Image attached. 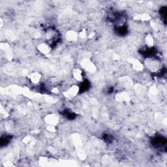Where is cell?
<instances>
[{"label": "cell", "instance_id": "7", "mask_svg": "<svg viewBox=\"0 0 167 167\" xmlns=\"http://www.w3.org/2000/svg\"><path fill=\"white\" fill-rule=\"evenodd\" d=\"M73 76L74 78L78 81L82 82L84 80V73L83 71L79 68H76L73 71Z\"/></svg>", "mask_w": 167, "mask_h": 167}, {"label": "cell", "instance_id": "6", "mask_svg": "<svg viewBox=\"0 0 167 167\" xmlns=\"http://www.w3.org/2000/svg\"><path fill=\"white\" fill-rule=\"evenodd\" d=\"M46 122L48 125L56 126L59 122V118L55 114H49L46 118Z\"/></svg>", "mask_w": 167, "mask_h": 167}, {"label": "cell", "instance_id": "12", "mask_svg": "<svg viewBox=\"0 0 167 167\" xmlns=\"http://www.w3.org/2000/svg\"><path fill=\"white\" fill-rule=\"evenodd\" d=\"M82 82V84L79 86L80 91H85L88 90L90 88V82L88 81H86V80H83Z\"/></svg>", "mask_w": 167, "mask_h": 167}, {"label": "cell", "instance_id": "8", "mask_svg": "<svg viewBox=\"0 0 167 167\" xmlns=\"http://www.w3.org/2000/svg\"><path fill=\"white\" fill-rule=\"evenodd\" d=\"M65 37H66V39H67V41L73 42V41H77L79 36H78V34L76 33L75 31H69L67 32Z\"/></svg>", "mask_w": 167, "mask_h": 167}, {"label": "cell", "instance_id": "11", "mask_svg": "<svg viewBox=\"0 0 167 167\" xmlns=\"http://www.w3.org/2000/svg\"><path fill=\"white\" fill-rule=\"evenodd\" d=\"M166 142L165 139H164L163 137H156L155 139L153 140V144L155 146H162L163 145H164Z\"/></svg>", "mask_w": 167, "mask_h": 167}, {"label": "cell", "instance_id": "13", "mask_svg": "<svg viewBox=\"0 0 167 167\" xmlns=\"http://www.w3.org/2000/svg\"><path fill=\"white\" fill-rule=\"evenodd\" d=\"M47 130L51 132V133H54V132H55L56 131H57V129H56V126H54V125H47Z\"/></svg>", "mask_w": 167, "mask_h": 167}, {"label": "cell", "instance_id": "4", "mask_svg": "<svg viewBox=\"0 0 167 167\" xmlns=\"http://www.w3.org/2000/svg\"><path fill=\"white\" fill-rule=\"evenodd\" d=\"M41 78H42L41 74L39 72H37V71L30 73L28 76V78L30 79V82L33 84H39L40 82V81H41Z\"/></svg>", "mask_w": 167, "mask_h": 167}, {"label": "cell", "instance_id": "2", "mask_svg": "<svg viewBox=\"0 0 167 167\" xmlns=\"http://www.w3.org/2000/svg\"><path fill=\"white\" fill-rule=\"evenodd\" d=\"M79 92H80L79 86L73 85L67 90H66L65 91H63V95H64L67 99H71L75 97Z\"/></svg>", "mask_w": 167, "mask_h": 167}, {"label": "cell", "instance_id": "3", "mask_svg": "<svg viewBox=\"0 0 167 167\" xmlns=\"http://www.w3.org/2000/svg\"><path fill=\"white\" fill-rule=\"evenodd\" d=\"M82 65L84 69L88 72L94 73L95 71V66L94 63L89 59H84L82 62Z\"/></svg>", "mask_w": 167, "mask_h": 167}, {"label": "cell", "instance_id": "9", "mask_svg": "<svg viewBox=\"0 0 167 167\" xmlns=\"http://www.w3.org/2000/svg\"><path fill=\"white\" fill-rule=\"evenodd\" d=\"M130 63L131 64L132 68L136 71H141L143 69V65L136 59H131L129 60Z\"/></svg>", "mask_w": 167, "mask_h": 167}, {"label": "cell", "instance_id": "5", "mask_svg": "<svg viewBox=\"0 0 167 167\" xmlns=\"http://www.w3.org/2000/svg\"><path fill=\"white\" fill-rule=\"evenodd\" d=\"M52 49L51 46L47 43H42L38 46V50L43 54H48L50 52Z\"/></svg>", "mask_w": 167, "mask_h": 167}, {"label": "cell", "instance_id": "10", "mask_svg": "<svg viewBox=\"0 0 167 167\" xmlns=\"http://www.w3.org/2000/svg\"><path fill=\"white\" fill-rule=\"evenodd\" d=\"M145 43L148 48H152L154 46V39L151 34H148L145 38Z\"/></svg>", "mask_w": 167, "mask_h": 167}, {"label": "cell", "instance_id": "1", "mask_svg": "<svg viewBox=\"0 0 167 167\" xmlns=\"http://www.w3.org/2000/svg\"><path fill=\"white\" fill-rule=\"evenodd\" d=\"M144 65L152 73H157L162 68L161 61L154 56L146 57L144 61Z\"/></svg>", "mask_w": 167, "mask_h": 167}]
</instances>
